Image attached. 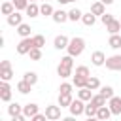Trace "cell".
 I'll list each match as a JSON object with an SVG mask.
<instances>
[{"label": "cell", "mask_w": 121, "mask_h": 121, "mask_svg": "<svg viewBox=\"0 0 121 121\" xmlns=\"http://www.w3.org/2000/svg\"><path fill=\"white\" fill-rule=\"evenodd\" d=\"M91 104H93L95 108H102V106H106V98H104L102 95H93Z\"/></svg>", "instance_id": "obj_22"}, {"label": "cell", "mask_w": 121, "mask_h": 121, "mask_svg": "<svg viewBox=\"0 0 121 121\" xmlns=\"http://www.w3.org/2000/svg\"><path fill=\"white\" fill-rule=\"evenodd\" d=\"M59 4H70V0H57Z\"/></svg>", "instance_id": "obj_46"}, {"label": "cell", "mask_w": 121, "mask_h": 121, "mask_svg": "<svg viewBox=\"0 0 121 121\" xmlns=\"http://www.w3.org/2000/svg\"><path fill=\"white\" fill-rule=\"evenodd\" d=\"M68 43H70V40H68V38H66L64 34L57 36V38H55V42H53L55 49H66V47H68Z\"/></svg>", "instance_id": "obj_10"}, {"label": "cell", "mask_w": 121, "mask_h": 121, "mask_svg": "<svg viewBox=\"0 0 121 121\" xmlns=\"http://www.w3.org/2000/svg\"><path fill=\"white\" fill-rule=\"evenodd\" d=\"M23 79H25L26 83H30V85H34V83L38 81V74H36V72H26V74L23 76Z\"/></svg>", "instance_id": "obj_33"}, {"label": "cell", "mask_w": 121, "mask_h": 121, "mask_svg": "<svg viewBox=\"0 0 121 121\" xmlns=\"http://www.w3.org/2000/svg\"><path fill=\"white\" fill-rule=\"evenodd\" d=\"M70 113H72L74 117H78V115L85 113V104H83V100L76 98V100H74V102L70 104Z\"/></svg>", "instance_id": "obj_6"}, {"label": "cell", "mask_w": 121, "mask_h": 121, "mask_svg": "<svg viewBox=\"0 0 121 121\" xmlns=\"http://www.w3.org/2000/svg\"><path fill=\"white\" fill-rule=\"evenodd\" d=\"M0 78H2V81H9L13 78V70H11V62L9 60H2L0 62Z\"/></svg>", "instance_id": "obj_3"}, {"label": "cell", "mask_w": 121, "mask_h": 121, "mask_svg": "<svg viewBox=\"0 0 121 121\" xmlns=\"http://www.w3.org/2000/svg\"><path fill=\"white\" fill-rule=\"evenodd\" d=\"M96 112H98V108H95L91 102L85 106V115H87V117H96Z\"/></svg>", "instance_id": "obj_35"}, {"label": "cell", "mask_w": 121, "mask_h": 121, "mask_svg": "<svg viewBox=\"0 0 121 121\" xmlns=\"http://www.w3.org/2000/svg\"><path fill=\"white\" fill-rule=\"evenodd\" d=\"M30 89H32V85H30V83H26L25 79H21V81L17 83V91H19L21 95H26V93H30Z\"/></svg>", "instance_id": "obj_27"}, {"label": "cell", "mask_w": 121, "mask_h": 121, "mask_svg": "<svg viewBox=\"0 0 121 121\" xmlns=\"http://www.w3.org/2000/svg\"><path fill=\"white\" fill-rule=\"evenodd\" d=\"M0 98L4 102H9L11 100V87L8 85V81H2L0 83Z\"/></svg>", "instance_id": "obj_9"}, {"label": "cell", "mask_w": 121, "mask_h": 121, "mask_svg": "<svg viewBox=\"0 0 121 121\" xmlns=\"http://www.w3.org/2000/svg\"><path fill=\"white\" fill-rule=\"evenodd\" d=\"M104 6H110V4H113V0H100Z\"/></svg>", "instance_id": "obj_45"}, {"label": "cell", "mask_w": 121, "mask_h": 121, "mask_svg": "<svg viewBox=\"0 0 121 121\" xmlns=\"http://www.w3.org/2000/svg\"><path fill=\"white\" fill-rule=\"evenodd\" d=\"M87 79L89 78H83V76H74V85L78 89H85L87 87Z\"/></svg>", "instance_id": "obj_30"}, {"label": "cell", "mask_w": 121, "mask_h": 121, "mask_svg": "<svg viewBox=\"0 0 121 121\" xmlns=\"http://www.w3.org/2000/svg\"><path fill=\"white\" fill-rule=\"evenodd\" d=\"M98 95H102L106 100H110V98H113L115 95H113V89L110 87V85H104V87H100V93Z\"/></svg>", "instance_id": "obj_28"}, {"label": "cell", "mask_w": 121, "mask_h": 121, "mask_svg": "<svg viewBox=\"0 0 121 121\" xmlns=\"http://www.w3.org/2000/svg\"><path fill=\"white\" fill-rule=\"evenodd\" d=\"M30 2H36V0H30Z\"/></svg>", "instance_id": "obj_49"}, {"label": "cell", "mask_w": 121, "mask_h": 121, "mask_svg": "<svg viewBox=\"0 0 121 121\" xmlns=\"http://www.w3.org/2000/svg\"><path fill=\"white\" fill-rule=\"evenodd\" d=\"M83 49H85V40L79 38V36L72 38L70 43H68V47H66V51H68L70 57H79V55L83 53Z\"/></svg>", "instance_id": "obj_1"}, {"label": "cell", "mask_w": 121, "mask_h": 121, "mask_svg": "<svg viewBox=\"0 0 121 121\" xmlns=\"http://www.w3.org/2000/svg\"><path fill=\"white\" fill-rule=\"evenodd\" d=\"M57 74L60 78H68V76H72V68L70 66H64V64H59L57 66Z\"/></svg>", "instance_id": "obj_26"}, {"label": "cell", "mask_w": 121, "mask_h": 121, "mask_svg": "<svg viewBox=\"0 0 121 121\" xmlns=\"http://www.w3.org/2000/svg\"><path fill=\"white\" fill-rule=\"evenodd\" d=\"M30 25H26V23H23V25H19L17 26V34L21 36V38H30Z\"/></svg>", "instance_id": "obj_17"}, {"label": "cell", "mask_w": 121, "mask_h": 121, "mask_svg": "<svg viewBox=\"0 0 121 121\" xmlns=\"http://www.w3.org/2000/svg\"><path fill=\"white\" fill-rule=\"evenodd\" d=\"M76 76H83V78H91V76H89V68H87V66H78V68H76Z\"/></svg>", "instance_id": "obj_39"}, {"label": "cell", "mask_w": 121, "mask_h": 121, "mask_svg": "<svg viewBox=\"0 0 121 121\" xmlns=\"http://www.w3.org/2000/svg\"><path fill=\"white\" fill-rule=\"evenodd\" d=\"M110 115H112V110H110L108 106H102V108H98V112H96V119H98V121H108Z\"/></svg>", "instance_id": "obj_13"}, {"label": "cell", "mask_w": 121, "mask_h": 121, "mask_svg": "<svg viewBox=\"0 0 121 121\" xmlns=\"http://www.w3.org/2000/svg\"><path fill=\"white\" fill-rule=\"evenodd\" d=\"M108 108L112 110V115H119L121 113V98L119 96H113L108 100Z\"/></svg>", "instance_id": "obj_8"}, {"label": "cell", "mask_w": 121, "mask_h": 121, "mask_svg": "<svg viewBox=\"0 0 121 121\" xmlns=\"http://www.w3.org/2000/svg\"><path fill=\"white\" fill-rule=\"evenodd\" d=\"M28 0H13V6H15V9L17 11H21V9H26L28 8Z\"/></svg>", "instance_id": "obj_36"}, {"label": "cell", "mask_w": 121, "mask_h": 121, "mask_svg": "<svg viewBox=\"0 0 121 121\" xmlns=\"http://www.w3.org/2000/svg\"><path fill=\"white\" fill-rule=\"evenodd\" d=\"M106 68H108V70H113V72L121 70V55H112V57H108V59H106Z\"/></svg>", "instance_id": "obj_5"}, {"label": "cell", "mask_w": 121, "mask_h": 121, "mask_svg": "<svg viewBox=\"0 0 121 121\" xmlns=\"http://www.w3.org/2000/svg\"><path fill=\"white\" fill-rule=\"evenodd\" d=\"M98 87H100V81H98V78H89V79H87V89L95 91V89H98Z\"/></svg>", "instance_id": "obj_34"}, {"label": "cell", "mask_w": 121, "mask_h": 121, "mask_svg": "<svg viewBox=\"0 0 121 121\" xmlns=\"http://www.w3.org/2000/svg\"><path fill=\"white\" fill-rule=\"evenodd\" d=\"M70 2H76V0H70Z\"/></svg>", "instance_id": "obj_48"}, {"label": "cell", "mask_w": 121, "mask_h": 121, "mask_svg": "<svg viewBox=\"0 0 121 121\" xmlns=\"http://www.w3.org/2000/svg\"><path fill=\"white\" fill-rule=\"evenodd\" d=\"M62 121H76V117H74V115H68V117H64Z\"/></svg>", "instance_id": "obj_44"}, {"label": "cell", "mask_w": 121, "mask_h": 121, "mask_svg": "<svg viewBox=\"0 0 121 121\" xmlns=\"http://www.w3.org/2000/svg\"><path fill=\"white\" fill-rule=\"evenodd\" d=\"M53 21H55V23H66V21H68V13L62 11V9H57V11L53 13Z\"/></svg>", "instance_id": "obj_19"}, {"label": "cell", "mask_w": 121, "mask_h": 121, "mask_svg": "<svg viewBox=\"0 0 121 121\" xmlns=\"http://www.w3.org/2000/svg\"><path fill=\"white\" fill-rule=\"evenodd\" d=\"M60 64H64V66H70V68H74V57H70V55L62 57V59H60Z\"/></svg>", "instance_id": "obj_40"}, {"label": "cell", "mask_w": 121, "mask_h": 121, "mask_svg": "<svg viewBox=\"0 0 121 121\" xmlns=\"http://www.w3.org/2000/svg\"><path fill=\"white\" fill-rule=\"evenodd\" d=\"M8 113H9L11 117H15V115H21V113H23V106H21L19 102H11V104L8 106Z\"/></svg>", "instance_id": "obj_14"}, {"label": "cell", "mask_w": 121, "mask_h": 121, "mask_svg": "<svg viewBox=\"0 0 121 121\" xmlns=\"http://www.w3.org/2000/svg\"><path fill=\"white\" fill-rule=\"evenodd\" d=\"M81 17H83V13H81L78 8H72V9L68 11V19H70V21H74V23H76V21H79Z\"/></svg>", "instance_id": "obj_29"}, {"label": "cell", "mask_w": 121, "mask_h": 121, "mask_svg": "<svg viewBox=\"0 0 121 121\" xmlns=\"http://www.w3.org/2000/svg\"><path fill=\"white\" fill-rule=\"evenodd\" d=\"M108 45H110L112 49H119V47H121V36H119V34H112L110 40H108Z\"/></svg>", "instance_id": "obj_21"}, {"label": "cell", "mask_w": 121, "mask_h": 121, "mask_svg": "<svg viewBox=\"0 0 121 121\" xmlns=\"http://www.w3.org/2000/svg\"><path fill=\"white\" fill-rule=\"evenodd\" d=\"M15 11H17V9H15L13 2H4V4H2V13H4V15H8V17H9V15H11V13H15Z\"/></svg>", "instance_id": "obj_23"}, {"label": "cell", "mask_w": 121, "mask_h": 121, "mask_svg": "<svg viewBox=\"0 0 121 121\" xmlns=\"http://www.w3.org/2000/svg\"><path fill=\"white\" fill-rule=\"evenodd\" d=\"M32 42H34V47H38V49H42V47L45 45V38H43L42 34H36V36H32Z\"/></svg>", "instance_id": "obj_32"}, {"label": "cell", "mask_w": 121, "mask_h": 121, "mask_svg": "<svg viewBox=\"0 0 121 121\" xmlns=\"http://www.w3.org/2000/svg\"><path fill=\"white\" fill-rule=\"evenodd\" d=\"M11 121H26V117L21 113V115H15V117H11Z\"/></svg>", "instance_id": "obj_43"}, {"label": "cell", "mask_w": 121, "mask_h": 121, "mask_svg": "<svg viewBox=\"0 0 121 121\" xmlns=\"http://www.w3.org/2000/svg\"><path fill=\"white\" fill-rule=\"evenodd\" d=\"M78 98L79 100H83V102H91V98H93V95H91V89H79L78 91Z\"/></svg>", "instance_id": "obj_20"}, {"label": "cell", "mask_w": 121, "mask_h": 121, "mask_svg": "<svg viewBox=\"0 0 121 121\" xmlns=\"http://www.w3.org/2000/svg\"><path fill=\"white\" fill-rule=\"evenodd\" d=\"M59 91V95H72V83H60Z\"/></svg>", "instance_id": "obj_38"}, {"label": "cell", "mask_w": 121, "mask_h": 121, "mask_svg": "<svg viewBox=\"0 0 121 121\" xmlns=\"http://www.w3.org/2000/svg\"><path fill=\"white\" fill-rule=\"evenodd\" d=\"M87 121H98L96 117H87Z\"/></svg>", "instance_id": "obj_47"}, {"label": "cell", "mask_w": 121, "mask_h": 121, "mask_svg": "<svg viewBox=\"0 0 121 121\" xmlns=\"http://www.w3.org/2000/svg\"><path fill=\"white\" fill-rule=\"evenodd\" d=\"M8 25H9V26H19V25H23V15H21L19 11L11 13V15L8 17Z\"/></svg>", "instance_id": "obj_12"}, {"label": "cell", "mask_w": 121, "mask_h": 121, "mask_svg": "<svg viewBox=\"0 0 121 121\" xmlns=\"http://www.w3.org/2000/svg\"><path fill=\"white\" fill-rule=\"evenodd\" d=\"M119 25H121V21H119Z\"/></svg>", "instance_id": "obj_50"}, {"label": "cell", "mask_w": 121, "mask_h": 121, "mask_svg": "<svg viewBox=\"0 0 121 121\" xmlns=\"http://www.w3.org/2000/svg\"><path fill=\"white\" fill-rule=\"evenodd\" d=\"M95 21H96V19H95V15H93L91 11H89V13H83V17H81V23L87 25V26H93Z\"/></svg>", "instance_id": "obj_31"}, {"label": "cell", "mask_w": 121, "mask_h": 121, "mask_svg": "<svg viewBox=\"0 0 121 121\" xmlns=\"http://www.w3.org/2000/svg\"><path fill=\"white\" fill-rule=\"evenodd\" d=\"M30 49H34V42H32V38H23V40L17 43V53H19V55H28Z\"/></svg>", "instance_id": "obj_2"}, {"label": "cell", "mask_w": 121, "mask_h": 121, "mask_svg": "<svg viewBox=\"0 0 121 121\" xmlns=\"http://www.w3.org/2000/svg\"><path fill=\"white\" fill-rule=\"evenodd\" d=\"M47 117H45V113H38V115H34L30 121H45Z\"/></svg>", "instance_id": "obj_42"}, {"label": "cell", "mask_w": 121, "mask_h": 121, "mask_svg": "<svg viewBox=\"0 0 121 121\" xmlns=\"http://www.w3.org/2000/svg\"><path fill=\"white\" fill-rule=\"evenodd\" d=\"M28 57H30V60H40V59H42V49H38V47L30 49Z\"/></svg>", "instance_id": "obj_37"}, {"label": "cell", "mask_w": 121, "mask_h": 121, "mask_svg": "<svg viewBox=\"0 0 121 121\" xmlns=\"http://www.w3.org/2000/svg\"><path fill=\"white\" fill-rule=\"evenodd\" d=\"M72 102H74L72 95H59V106L60 108H70Z\"/></svg>", "instance_id": "obj_18"}, {"label": "cell", "mask_w": 121, "mask_h": 121, "mask_svg": "<svg viewBox=\"0 0 121 121\" xmlns=\"http://www.w3.org/2000/svg\"><path fill=\"white\" fill-rule=\"evenodd\" d=\"M40 113V106L38 104H34V102H28V104H25L23 106V115L26 117V119H32L34 115H38Z\"/></svg>", "instance_id": "obj_4"}, {"label": "cell", "mask_w": 121, "mask_h": 121, "mask_svg": "<svg viewBox=\"0 0 121 121\" xmlns=\"http://www.w3.org/2000/svg\"><path fill=\"white\" fill-rule=\"evenodd\" d=\"M100 21H102V23H104V25L108 26V25H110V23L113 21V15H112V13H104V15L100 17Z\"/></svg>", "instance_id": "obj_41"}, {"label": "cell", "mask_w": 121, "mask_h": 121, "mask_svg": "<svg viewBox=\"0 0 121 121\" xmlns=\"http://www.w3.org/2000/svg\"><path fill=\"white\" fill-rule=\"evenodd\" d=\"M25 11H26V15H28V17H38V15H40V6H38L36 2H30V4H28V8H26Z\"/></svg>", "instance_id": "obj_16"}, {"label": "cell", "mask_w": 121, "mask_h": 121, "mask_svg": "<svg viewBox=\"0 0 121 121\" xmlns=\"http://www.w3.org/2000/svg\"><path fill=\"white\" fill-rule=\"evenodd\" d=\"M91 60H93L95 66H102V64H106V55H104L102 51H95V53L91 55Z\"/></svg>", "instance_id": "obj_11"}, {"label": "cell", "mask_w": 121, "mask_h": 121, "mask_svg": "<svg viewBox=\"0 0 121 121\" xmlns=\"http://www.w3.org/2000/svg\"><path fill=\"white\" fill-rule=\"evenodd\" d=\"M45 117L49 121H59L60 119V106H45Z\"/></svg>", "instance_id": "obj_7"}, {"label": "cell", "mask_w": 121, "mask_h": 121, "mask_svg": "<svg viewBox=\"0 0 121 121\" xmlns=\"http://www.w3.org/2000/svg\"><path fill=\"white\" fill-rule=\"evenodd\" d=\"M91 13H93V15H100V17H102V15L106 13V9H104V4H102L100 0H98V2H95V4L91 6Z\"/></svg>", "instance_id": "obj_15"}, {"label": "cell", "mask_w": 121, "mask_h": 121, "mask_svg": "<svg viewBox=\"0 0 121 121\" xmlns=\"http://www.w3.org/2000/svg\"><path fill=\"white\" fill-rule=\"evenodd\" d=\"M53 13H55V9H53V6H51V4L43 2V4L40 6V15H51V17H53Z\"/></svg>", "instance_id": "obj_24"}, {"label": "cell", "mask_w": 121, "mask_h": 121, "mask_svg": "<svg viewBox=\"0 0 121 121\" xmlns=\"http://www.w3.org/2000/svg\"><path fill=\"white\" fill-rule=\"evenodd\" d=\"M106 30L110 32V34H119V30H121V25H119V21L117 19H113L108 26H106Z\"/></svg>", "instance_id": "obj_25"}]
</instances>
